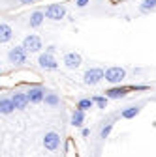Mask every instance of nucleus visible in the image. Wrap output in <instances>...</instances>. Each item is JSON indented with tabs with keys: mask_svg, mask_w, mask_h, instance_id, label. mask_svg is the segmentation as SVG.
Masks as SVG:
<instances>
[{
	"mask_svg": "<svg viewBox=\"0 0 156 157\" xmlns=\"http://www.w3.org/2000/svg\"><path fill=\"white\" fill-rule=\"evenodd\" d=\"M156 8V0H143V2L139 4V10L143 11V13H147V11H152Z\"/></svg>",
	"mask_w": 156,
	"mask_h": 157,
	"instance_id": "nucleus-17",
	"label": "nucleus"
},
{
	"mask_svg": "<svg viewBox=\"0 0 156 157\" xmlns=\"http://www.w3.org/2000/svg\"><path fill=\"white\" fill-rule=\"evenodd\" d=\"M83 122H85V110L75 109V110L72 112V125H73V127H81Z\"/></svg>",
	"mask_w": 156,
	"mask_h": 157,
	"instance_id": "nucleus-16",
	"label": "nucleus"
},
{
	"mask_svg": "<svg viewBox=\"0 0 156 157\" xmlns=\"http://www.w3.org/2000/svg\"><path fill=\"white\" fill-rule=\"evenodd\" d=\"M11 99H13V105H15L17 110H25L27 105L30 103V101H28V95H27L25 92H15V94L11 95Z\"/></svg>",
	"mask_w": 156,
	"mask_h": 157,
	"instance_id": "nucleus-11",
	"label": "nucleus"
},
{
	"mask_svg": "<svg viewBox=\"0 0 156 157\" xmlns=\"http://www.w3.org/2000/svg\"><path fill=\"white\" fill-rule=\"evenodd\" d=\"M102 78H105V71L104 69H100V67H90L83 75V82L88 84V86H96Z\"/></svg>",
	"mask_w": 156,
	"mask_h": 157,
	"instance_id": "nucleus-1",
	"label": "nucleus"
},
{
	"mask_svg": "<svg viewBox=\"0 0 156 157\" xmlns=\"http://www.w3.org/2000/svg\"><path fill=\"white\" fill-rule=\"evenodd\" d=\"M58 144H60V136H58L55 131L45 133V136H43V146H45V150L55 151V150L58 148Z\"/></svg>",
	"mask_w": 156,
	"mask_h": 157,
	"instance_id": "nucleus-8",
	"label": "nucleus"
},
{
	"mask_svg": "<svg viewBox=\"0 0 156 157\" xmlns=\"http://www.w3.org/2000/svg\"><path fill=\"white\" fill-rule=\"evenodd\" d=\"M132 90V86H115V88H109L105 90V97H109V99H122V97H126V94Z\"/></svg>",
	"mask_w": 156,
	"mask_h": 157,
	"instance_id": "nucleus-7",
	"label": "nucleus"
},
{
	"mask_svg": "<svg viewBox=\"0 0 156 157\" xmlns=\"http://www.w3.org/2000/svg\"><path fill=\"white\" fill-rule=\"evenodd\" d=\"M23 47L28 51V52H40L43 43H42V37L40 36H36V34H30L23 39Z\"/></svg>",
	"mask_w": 156,
	"mask_h": 157,
	"instance_id": "nucleus-5",
	"label": "nucleus"
},
{
	"mask_svg": "<svg viewBox=\"0 0 156 157\" xmlns=\"http://www.w3.org/2000/svg\"><path fill=\"white\" fill-rule=\"evenodd\" d=\"M43 13H45V19L60 21V19H64V15H66V8H64V4H49Z\"/></svg>",
	"mask_w": 156,
	"mask_h": 157,
	"instance_id": "nucleus-4",
	"label": "nucleus"
},
{
	"mask_svg": "<svg viewBox=\"0 0 156 157\" xmlns=\"http://www.w3.org/2000/svg\"><path fill=\"white\" fill-rule=\"evenodd\" d=\"M88 2H90V0H75V6H77V8H85Z\"/></svg>",
	"mask_w": 156,
	"mask_h": 157,
	"instance_id": "nucleus-22",
	"label": "nucleus"
},
{
	"mask_svg": "<svg viewBox=\"0 0 156 157\" xmlns=\"http://www.w3.org/2000/svg\"><path fill=\"white\" fill-rule=\"evenodd\" d=\"M27 58H28V51L21 45V47H13L10 52H8V60L15 66L19 64H27Z\"/></svg>",
	"mask_w": 156,
	"mask_h": 157,
	"instance_id": "nucleus-3",
	"label": "nucleus"
},
{
	"mask_svg": "<svg viewBox=\"0 0 156 157\" xmlns=\"http://www.w3.org/2000/svg\"><path fill=\"white\" fill-rule=\"evenodd\" d=\"M132 90H138V92H143V90H149V86H145V84H138V86H132Z\"/></svg>",
	"mask_w": 156,
	"mask_h": 157,
	"instance_id": "nucleus-23",
	"label": "nucleus"
},
{
	"mask_svg": "<svg viewBox=\"0 0 156 157\" xmlns=\"http://www.w3.org/2000/svg\"><path fill=\"white\" fill-rule=\"evenodd\" d=\"M38 64H40L42 69H49V71L58 69V62H56V58L53 56L51 51H45L43 54H40V58H38Z\"/></svg>",
	"mask_w": 156,
	"mask_h": 157,
	"instance_id": "nucleus-6",
	"label": "nucleus"
},
{
	"mask_svg": "<svg viewBox=\"0 0 156 157\" xmlns=\"http://www.w3.org/2000/svg\"><path fill=\"white\" fill-rule=\"evenodd\" d=\"M13 110H15L13 99L11 97H2V99H0V112L2 114H11Z\"/></svg>",
	"mask_w": 156,
	"mask_h": 157,
	"instance_id": "nucleus-13",
	"label": "nucleus"
},
{
	"mask_svg": "<svg viewBox=\"0 0 156 157\" xmlns=\"http://www.w3.org/2000/svg\"><path fill=\"white\" fill-rule=\"evenodd\" d=\"M43 19H45V13H43V11H40V10L32 11V13H30V19H28V25H30V28H38V26H42Z\"/></svg>",
	"mask_w": 156,
	"mask_h": 157,
	"instance_id": "nucleus-12",
	"label": "nucleus"
},
{
	"mask_svg": "<svg viewBox=\"0 0 156 157\" xmlns=\"http://www.w3.org/2000/svg\"><path fill=\"white\" fill-rule=\"evenodd\" d=\"M111 129H113V120L111 122H107L104 127H102V131H100V139H107V136H109V133H111Z\"/></svg>",
	"mask_w": 156,
	"mask_h": 157,
	"instance_id": "nucleus-20",
	"label": "nucleus"
},
{
	"mask_svg": "<svg viewBox=\"0 0 156 157\" xmlns=\"http://www.w3.org/2000/svg\"><path fill=\"white\" fill-rule=\"evenodd\" d=\"M45 105H49V107H56L58 103H60V99H58V95L56 94H49L47 92V95H45Z\"/></svg>",
	"mask_w": 156,
	"mask_h": 157,
	"instance_id": "nucleus-19",
	"label": "nucleus"
},
{
	"mask_svg": "<svg viewBox=\"0 0 156 157\" xmlns=\"http://www.w3.org/2000/svg\"><path fill=\"white\" fill-rule=\"evenodd\" d=\"M36 0H19V4L21 6H28V4H34Z\"/></svg>",
	"mask_w": 156,
	"mask_h": 157,
	"instance_id": "nucleus-24",
	"label": "nucleus"
},
{
	"mask_svg": "<svg viewBox=\"0 0 156 157\" xmlns=\"http://www.w3.org/2000/svg\"><path fill=\"white\" fill-rule=\"evenodd\" d=\"M96 103H94V99H88V97H85V99H79V103H77V109H81V110H88V109H92Z\"/></svg>",
	"mask_w": 156,
	"mask_h": 157,
	"instance_id": "nucleus-18",
	"label": "nucleus"
},
{
	"mask_svg": "<svg viewBox=\"0 0 156 157\" xmlns=\"http://www.w3.org/2000/svg\"><path fill=\"white\" fill-rule=\"evenodd\" d=\"M124 78H126V71L119 66H111L105 69V81L111 84H121Z\"/></svg>",
	"mask_w": 156,
	"mask_h": 157,
	"instance_id": "nucleus-2",
	"label": "nucleus"
},
{
	"mask_svg": "<svg viewBox=\"0 0 156 157\" xmlns=\"http://www.w3.org/2000/svg\"><path fill=\"white\" fill-rule=\"evenodd\" d=\"M139 112H141V105H132V107H128V109H124L121 112V118H124V120H132V118H135Z\"/></svg>",
	"mask_w": 156,
	"mask_h": 157,
	"instance_id": "nucleus-14",
	"label": "nucleus"
},
{
	"mask_svg": "<svg viewBox=\"0 0 156 157\" xmlns=\"http://www.w3.org/2000/svg\"><path fill=\"white\" fill-rule=\"evenodd\" d=\"M11 36H13V30L10 25H6V23L0 25V43H8L11 39Z\"/></svg>",
	"mask_w": 156,
	"mask_h": 157,
	"instance_id": "nucleus-15",
	"label": "nucleus"
},
{
	"mask_svg": "<svg viewBox=\"0 0 156 157\" xmlns=\"http://www.w3.org/2000/svg\"><path fill=\"white\" fill-rule=\"evenodd\" d=\"M81 62H83V58L79 52H66L64 54V66L68 69H77L81 66Z\"/></svg>",
	"mask_w": 156,
	"mask_h": 157,
	"instance_id": "nucleus-9",
	"label": "nucleus"
},
{
	"mask_svg": "<svg viewBox=\"0 0 156 157\" xmlns=\"http://www.w3.org/2000/svg\"><path fill=\"white\" fill-rule=\"evenodd\" d=\"M92 99H94L96 105H98V109H107V97H104V95H94Z\"/></svg>",
	"mask_w": 156,
	"mask_h": 157,
	"instance_id": "nucleus-21",
	"label": "nucleus"
},
{
	"mask_svg": "<svg viewBox=\"0 0 156 157\" xmlns=\"http://www.w3.org/2000/svg\"><path fill=\"white\" fill-rule=\"evenodd\" d=\"M27 95H28V101H30V103H42V101L45 99L47 92H45V88H42V86H34V88H30V90L27 92Z\"/></svg>",
	"mask_w": 156,
	"mask_h": 157,
	"instance_id": "nucleus-10",
	"label": "nucleus"
}]
</instances>
